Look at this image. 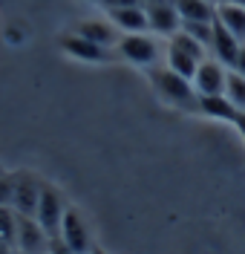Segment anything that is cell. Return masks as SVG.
Wrapping results in <instances>:
<instances>
[{
    "instance_id": "obj_1",
    "label": "cell",
    "mask_w": 245,
    "mask_h": 254,
    "mask_svg": "<svg viewBox=\"0 0 245 254\" xmlns=\"http://www.w3.org/2000/svg\"><path fill=\"white\" fill-rule=\"evenodd\" d=\"M150 81H153V90L159 93V98L164 104H170L176 110H188V113L199 110V93L194 90V81L182 78L179 72H173L170 66H153L150 69Z\"/></svg>"
},
{
    "instance_id": "obj_2",
    "label": "cell",
    "mask_w": 245,
    "mask_h": 254,
    "mask_svg": "<svg viewBox=\"0 0 245 254\" xmlns=\"http://www.w3.org/2000/svg\"><path fill=\"white\" fill-rule=\"evenodd\" d=\"M66 208H69V205H66L64 193L55 188V185L44 182V188H41V202H38V214H35V220L41 222V228L47 231L49 237H61V222H64Z\"/></svg>"
},
{
    "instance_id": "obj_3",
    "label": "cell",
    "mask_w": 245,
    "mask_h": 254,
    "mask_svg": "<svg viewBox=\"0 0 245 254\" xmlns=\"http://www.w3.org/2000/svg\"><path fill=\"white\" fill-rule=\"evenodd\" d=\"M12 182H15V193H12V208L20 217H35L38 214V202H41V188L44 182L38 179L29 171H17L12 174Z\"/></svg>"
},
{
    "instance_id": "obj_4",
    "label": "cell",
    "mask_w": 245,
    "mask_h": 254,
    "mask_svg": "<svg viewBox=\"0 0 245 254\" xmlns=\"http://www.w3.org/2000/svg\"><path fill=\"white\" fill-rule=\"evenodd\" d=\"M115 47H118V55H121V58H127V61L136 64V66H153V64L159 61V47H156V41H153L147 32L121 35Z\"/></svg>"
},
{
    "instance_id": "obj_5",
    "label": "cell",
    "mask_w": 245,
    "mask_h": 254,
    "mask_svg": "<svg viewBox=\"0 0 245 254\" xmlns=\"http://www.w3.org/2000/svg\"><path fill=\"white\" fill-rule=\"evenodd\" d=\"M17 254H47L49 252V234L41 228L35 217H20L17 214Z\"/></svg>"
},
{
    "instance_id": "obj_6",
    "label": "cell",
    "mask_w": 245,
    "mask_h": 254,
    "mask_svg": "<svg viewBox=\"0 0 245 254\" xmlns=\"http://www.w3.org/2000/svg\"><path fill=\"white\" fill-rule=\"evenodd\" d=\"M225 81H228V66L216 58L213 61L205 58L194 75V90L199 95H225Z\"/></svg>"
},
{
    "instance_id": "obj_7",
    "label": "cell",
    "mask_w": 245,
    "mask_h": 254,
    "mask_svg": "<svg viewBox=\"0 0 245 254\" xmlns=\"http://www.w3.org/2000/svg\"><path fill=\"white\" fill-rule=\"evenodd\" d=\"M61 240H64L75 254L93 252V240H90V231H87V222H84V217L75 208H66L64 222H61Z\"/></svg>"
},
{
    "instance_id": "obj_8",
    "label": "cell",
    "mask_w": 245,
    "mask_h": 254,
    "mask_svg": "<svg viewBox=\"0 0 245 254\" xmlns=\"http://www.w3.org/2000/svg\"><path fill=\"white\" fill-rule=\"evenodd\" d=\"M61 49H64L69 58H75V61H87V64H104L110 55H107V47H98L93 41H87L81 38L78 32H66L61 35Z\"/></svg>"
},
{
    "instance_id": "obj_9",
    "label": "cell",
    "mask_w": 245,
    "mask_h": 254,
    "mask_svg": "<svg viewBox=\"0 0 245 254\" xmlns=\"http://www.w3.org/2000/svg\"><path fill=\"white\" fill-rule=\"evenodd\" d=\"M147 9V20H150V29L159 32V35H176L182 29V17L176 12V3H150Z\"/></svg>"
},
{
    "instance_id": "obj_10",
    "label": "cell",
    "mask_w": 245,
    "mask_h": 254,
    "mask_svg": "<svg viewBox=\"0 0 245 254\" xmlns=\"http://www.w3.org/2000/svg\"><path fill=\"white\" fill-rule=\"evenodd\" d=\"M240 41L231 35L219 20H213V38H211V49H213V55H216V61L219 64H225V66H234V61H237V55H240Z\"/></svg>"
},
{
    "instance_id": "obj_11",
    "label": "cell",
    "mask_w": 245,
    "mask_h": 254,
    "mask_svg": "<svg viewBox=\"0 0 245 254\" xmlns=\"http://www.w3.org/2000/svg\"><path fill=\"white\" fill-rule=\"evenodd\" d=\"M110 23L124 35H136V32H147L150 20H147L145 6H127V9H113L110 12Z\"/></svg>"
},
{
    "instance_id": "obj_12",
    "label": "cell",
    "mask_w": 245,
    "mask_h": 254,
    "mask_svg": "<svg viewBox=\"0 0 245 254\" xmlns=\"http://www.w3.org/2000/svg\"><path fill=\"white\" fill-rule=\"evenodd\" d=\"M216 20L240 44H245V6H240V3H216Z\"/></svg>"
},
{
    "instance_id": "obj_13",
    "label": "cell",
    "mask_w": 245,
    "mask_h": 254,
    "mask_svg": "<svg viewBox=\"0 0 245 254\" xmlns=\"http://www.w3.org/2000/svg\"><path fill=\"white\" fill-rule=\"evenodd\" d=\"M199 113H205L208 119H216V122L234 125V119H237L240 110L231 104L228 95H199Z\"/></svg>"
},
{
    "instance_id": "obj_14",
    "label": "cell",
    "mask_w": 245,
    "mask_h": 254,
    "mask_svg": "<svg viewBox=\"0 0 245 254\" xmlns=\"http://www.w3.org/2000/svg\"><path fill=\"white\" fill-rule=\"evenodd\" d=\"M78 35L87 38V41H93L98 47H113L118 44V29H115L113 23H104V20H84L78 23Z\"/></svg>"
},
{
    "instance_id": "obj_15",
    "label": "cell",
    "mask_w": 245,
    "mask_h": 254,
    "mask_svg": "<svg viewBox=\"0 0 245 254\" xmlns=\"http://www.w3.org/2000/svg\"><path fill=\"white\" fill-rule=\"evenodd\" d=\"M176 12L182 20H202V23L216 20V6L211 0H176Z\"/></svg>"
},
{
    "instance_id": "obj_16",
    "label": "cell",
    "mask_w": 245,
    "mask_h": 254,
    "mask_svg": "<svg viewBox=\"0 0 245 254\" xmlns=\"http://www.w3.org/2000/svg\"><path fill=\"white\" fill-rule=\"evenodd\" d=\"M199 64H202V61L194 58V55H188V52H182V49H176V47H167V66H170L173 72H179L182 78L194 81Z\"/></svg>"
},
{
    "instance_id": "obj_17",
    "label": "cell",
    "mask_w": 245,
    "mask_h": 254,
    "mask_svg": "<svg viewBox=\"0 0 245 254\" xmlns=\"http://www.w3.org/2000/svg\"><path fill=\"white\" fill-rule=\"evenodd\" d=\"M17 240V214L12 205H0V243L15 249Z\"/></svg>"
},
{
    "instance_id": "obj_18",
    "label": "cell",
    "mask_w": 245,
    "mask_h": 254,
    "mask_svg": "<svg viewBox=\"0 0 245 254\" xmlns=\"http://www.w3.org/2000/svg\"><path fill=\"white\" fill-rule=\"evenodd\" d=\"M225 95L231 98V104L240 113H245V78L240 72L228 69V81H225Z\"/></svg>"
},
{
    "instance_id": "obj_19",
    "label": "cell",
    "mask_w": 245,
    "mask_h": 254,
    "mask_svg": "<svg viewBox=\"0 0 245 254\" xmlns=\"http://www.w3.org/2000/svg\"><path fill=\"white\" fill-rule=\"evenodd\" d=\"M170 47H176V49H182V52H188V55H194V58H199V61H205V44H199L196 38H191L188 32H176L173 38H170Z\"/></svg>"
},
{
    "instance_id": "obj_20",
    "label": "cell",
    "mask_w": 245,
    "mask_h": 254,
    "mask_svg": "<svg viewBox=\"0 0 245 254\" xmlns=\"http://www.w3.org/2000/svg\"><path fill=\"white\" fill-rule=\"evenodd\" d=\"M182 32H188L191 38H196L199 44L211 49V38H213V23H202V20H182Z\"/></svg>"
},
{
    "instance_id": "obj_21",
    "label": "cell",
    "mask_w": 245,
    "mask_h": 254,
    "mask_svg": "<svg viewBox=\"0 0 245 254\" xmlns=\"http://www.w3.org/2000/svg\"><path fill=\"white\" fill-rule=\"evenodd\" d=\"M12 193H15L12 174H0V205H12Z\"/></svg>"
},
{
    "instance_id": "obj_22",
    "label": "cell",
    "mask_w": 245,
    "mask_h": 254,
    "mask_svg": "<svg viewBox=\"0 0 245 254\" xmlns=\"http://www.w3.org/2000/svg\"><path fill=\"white\" fill-rule=\"evenodd\" d=\"M107 12H113V9H127V6H145L142 0H98Z\"/></svg>"
},
{
    "instance_id": "obj_23",
    "label": "cell",
    "mask_w": 245,
    "mask_h": 254,
    "mask_svg": "<svg viewBox=\"0 0 245 254\" xmlns=\"http://www.w3.org/2000/svg\"><path fill=\"white\" fill-rule=\"evenodd\" d=\"M49 254H75L61 237H49Z\"/></svg>"
},
{
    "instance_id": "obj_24",
    "label": "cell",
    "mask_w": 245,
    "mask_h": 254,
    "mask_svg": "<svg viewBox=\"0 0 245 254\" xmlns=\"http://www.w3.org/2000/svg\"><path fill=\"white\" fill-rule=\"evenodd\" d=\"M231 69H234V72H240V75L245 78V44L240 47V55H237V61H234V66H231Z\"/></svg>"
},
{
    "instance_id": "obj_25",
    "label": "cell",
    "mask_w": 245,
    "mask_h": 254,
    "mask_svg": "<svg viewBox=\"0 0 245 254\" xmlns=\"http://www.w3.org/2000/svg\"><path fill=\"white\" fill-rule=\"evenodd\" d=\"M234 127L240 130V136L245 139V113H237V119H234Z\"/></svg>"
},
{
    "instance_id": "obj_26",
    "label": "cell",
    "mask_w": 245,
    "mask_h": 254,
    "mask_svg": "<svg viewBox=\"0 0 245 254\" xmlns=\"http://www.w3.org/2000/svg\"><path fill=\"white\" fill-rule=\"evenodd\" d=\"M145 6H150V3H176V0H142Z\"/></svg>"
},
{
    "instance_id": "obj_27",
    "label": "cell",
    "mask_w": 245,
    "mask_h": 254,
    "mask_svg": "<svg viewBox=\"0 0 245 254\" xmlns=\"http://www.w3.org/2000/svg\"><path fill=\"white\" fill-rule=\"evenodd\" d=\"M216 3H240V6H245V0H216Z\"/></svg>"
},
{
    "instance_id": "obj_28",
    "label": "cell",
    "mask_w": 245,
    "mask_h": 254,
    "mask_svg": "<svg viewBox=\"0 0 245 254\" xmlns=\"http://www.w3.org/2000/svg\"><path fill=\"white\" fill-rule=\"evenodd\" d=\"M90 254H107V252H104V249H98V246H93V252H90Z\"/></svg>"
},
{
    "instance_id": "obj_29",
    "label": "cell",
    "mask_w": 245,
    "mask_h": 254,
    "mask_svg": "<svg viewBox=\"0 0 245 254\" xmlns=\"http://www.w3.org/2000/svg\"><path fill=\"white\" fill-rule=\"evenodd\" d=\"M96 3H98V0H96Z\"/></svg>"
},
{
    "instance_id": "obj_30",
    "label": "cell",
    "mask_w": 245,
    "mask_h": 254,
    "mask_svg": "<svg viewBox=\"0 0 245 254\" xmlns=\"http://www.w3.org/2000/svg\"><path fill=\"white\" fill-rule=\"evenodd\" d=\"M47 254H49V252H47Z\"/></svg>"
}]
</instances>
